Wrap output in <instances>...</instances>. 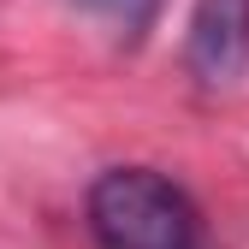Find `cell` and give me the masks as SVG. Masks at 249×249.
Here are the masks:
<instances>
[{
    "label": "cell",
    "instance_id": "cell-1",
    "mask_svg": "<svg viewBox=\"0 0 249 249\" xmlns=\"http://www.w3.org/2000/svg\"><path fill=\"white\" fill-rule=\"evenodd\" d=\"M95 249H208L202 208L154 166H107L83 196Z\"/></svg>",
    "mask_w": 249,
    "mask_h": 249
},
{
    "label": "cell",
    "instance_id": "cell-2",
    "mask_svg": "<svg viewBox=\"0 0 249 249\" xmlns=\"http://www.w3.org/2000/svg\"><path fill=\"white\" fill-rule=\"evenodd\" d=\"M184 71L202 89H231L249 71V0H196L190 6Z\"/></svg>",
    "mask_w": 249,
    "mask_h": 249
},
{
    "label": "cell",
    "instance_id": "cell-3",
    "mask_svg": "<svg viewBox=\"0 0 249 249\" xmlns=\"http://www.w3.org/2000/svg\"><path fill=\"white\" fill-rule=\"evenodd\" d=\"M77 12L95 24L113 48H142L148 30L166 12V0H77Z\"/></svg>",
    "mask_w": 249,
    "mask_h": 249
}]
</instances>
